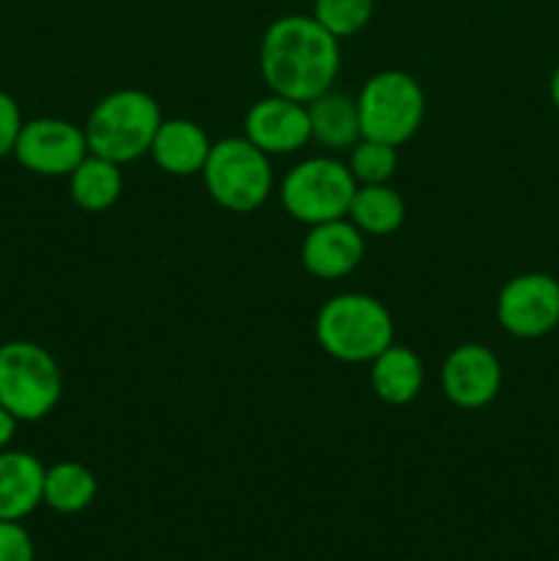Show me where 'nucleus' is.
<instances>
[{"label":"nucleus","instance_id":"7","mask_svg":"<svg viewBox=\"0 0 559 561\" xmlns=\"http://www.w3.org/2000/svg\"><path fill=\"white\" fill-rule=\"evenodd\" d=\"M356 181L349 164L332 157H312L288 170L280 186L283 206L296 222L321 225L349 217Z\"/></svg>","mask_w":559,"mask_h":561},{"label":"nucleus","instance_id":"21","mask_svg":"<svg viewBox=\"0 0 559 561\" xmlns=\"http://www.w3.org/2000/svg\"><path fill=\"white\" fill-rule=\"evenodd\" d=\"M373 9H376V0H316L312 16L334 38H349L370 22Z\"/></svg>","mask_w":559,"mask_h":561},{"label":"nucleus","instance_id":"3","mask_svg":"<svg viewBox=\"0 0 559 561\" xmlns=\"http://www.w3.org/2000/svg\"><path fill=\"white\" fill-rule=\"evenodd\" d=\"M316 340L332 359L362 365L392 345L395 323L376 296L340 294L318 310Z\"/></svg>","mask_w":559,"mask_h":561},{"label":"nucleus","instance_id":"19","mask_svg":"<svg viewBox=\"0 0 559 561\" xmlns=\"http://www.w3.org/2000/svg\"><path fill=\"white\" fill-rule=\"evenodd\" d=\"M99 482L88 466L64 460L44 471V504L60 515H77L93 504Z\"/></svg>","mask_w":559,"mask_h":561},{"label":"nucleus","instance_id":"14","mask_svg":"<svg viewBox=\"0 0 559 561\" xmlns=\"http://www.w3.org/2000/svg\"><path fill=\"white\" fill-rule=\"evenodd\" d=\"M44 471L36 455L0 453V520H22L44 504Z\"/></svg>","mask_w":559,"mask_h":561},{"label":"nucleus","instance_id":"9","mask_svg":"<svg viewBox=\"0 0 559 561\" xmlns=\"http://www.w3.org/2000/svg\"><path fill=\"white\" fill-rule=\"evenodd\" d=\"M497 318L513 337H543L559 323V283L551 274H518L499 290Z\"/></svg>","mask_w":559,"mask_h":561},{"label":"nucleus","instance_id":"20","mask_svg":"<svg viewBox=\"0 0 559 561\" xmlns=\"http://www.w3.org/2000/svg\"><path fill=\"white\" fill-rule=\"evenodd\" d=\"M349 170L356 184H387L398 170V148L389 142L362 137L349 157Z\"/></svg>","mask_w":559,"mask_h":561},{"label":"nucleus","instance_id":"25","mask_svg":"<svg viewBox=\"0 0 559 561\" xmlns=\"http://www.w3.org/2000/svg\"><path fill=\"white\" fill-rule=\"evenodd\" d=\"M551 102H554V107L559 110V64L551 75Z\"/></svg>","mask_w":559,"mask_h":561},{"label":"nucleus","instance_id":"18","mask_svg":"<svg viewBox=\"0 0 559 561\" xmlns=\"http://www.w3.org/2000/svg\"><path fill=\"white\" fill-rule=\"evenodd\" d=\"M349 217L365 236H389L403 225L406 203L392 186L360 184L351 197Z\"/></svg>","mask_w":559,"mask_h":561},{"label":"nucleus","instance_id":"24","mask_svg":"<svg viewBox=\"0 0 559 561\" xmlns=\"http://www.w3.org/2000/svg\"><path fill=\"white\" fill-rule=\"evenodd\" d=\"M14 433H16V420L3 409V405H0V453L9 447L11 438H14Z\"/></svg>","mask_w":559,"mask_h":561},{"label":"nucleus","instance_id":"10","mask_svg":"<svg viewBox=\"0 0 559 561\" xmlns=\"http://www.w3.org/2000/svg\"><path fill=\"white\" fill-rule=\"evenodd\" d=\"M442 389L458 409H486L502 389L499 356L480 343L458 345L442 365Z\"/></svg>","mask_w":559,"mask_h":561},{"label":"nucleus","instance_id":"8","mask_svg":"<svg viewBox=\"0 0 559 561\" xmlns=\"http://www.w3.org/2000/svg\"><path fill=\"white\" fill-rule=\"evenodd\" d=\"M85 131L64 118H33L22 124L14 157L36 175H69L88 157Z\"/></svg>","mask_w":559,"mask_h":561},{"label":"nucleus","instance_id":"15","mask_svg":"<svg viewBox=\"0 0 559 561\" xmlns=\"http://www.w3.org/2000/svg\"><path fill=\"white\" fill-rule=\"evenodd\" d=\"M373 392L389 405H406L422 392L425 370L420 356L406 345H389L370 362Z\"/></svg>","mask_w":559,"mask_h":561},{"label":"nucleus","instance_id":"2","mask_svg":"<svg viewBox=\"0 0 559 561\" xmlns=\"http://www.w3.org/2000/svg\"><path fill=\"white\" fill-rule=\"evenodd\" d=\"M162 121V110L151 93L121 88L99 99L82 131H85L88 151L110 162L126 164L151 153V142Z\"/></svg>","mask_w":559,"mask_h":561},{"label":"nucleus","instance_id":"4","mask_svg":"<svg viewBox=\"0 0 559 561\" xmlns=\"http://www.w3.org/2000/svg\"><path fill=\"white\" fill-rule=\"evenodd\" d=\"M64 376L47 348L27 340L0 345V405L16 422H38L60 403Z\"/></svg>","mask_w":559,"mask_h":561},{"label":"nucleus","instance_id":"22","mask_svg":"<svg viewBox=\"0 0 559 561\" xmlns=\"http://www.w3.org/2000/svg\"><path fill=\"white\" fill-rule=\"evenodd\" d=\"M0 561H36V548L20 520H0Z\"/></svg>","mask_w":559,"mask_h":561},{"label":"nucleus","instance_id":"6","mask_svg":"<svg viewBox=\"0 0 559 561\" xmlns=\"http://www.w3.org/2000/svg\"><path fill=\"white\" fill-rule=\"evenodd\" d=\"M356 110L362 137L398 148L420 131L425 118V93L406 71H378L360 91Z\"/></svg>","mask_w":559,"mask_h":561},{"label":"nucleus","instance_id":"23","mask_svg":"<svg viewBox=\"0 0 559 561\" xmlns=\"http://www.w3.org/2000/svg\"><path fill=\"white\" fill-rule=\"evenodd\" d=\"M22 113H20V104L11 93L0 91V159L11 157L16 146V137L22 131Z\"/></svg>","mask_w":559,"mask_h":561},{"label":"nucleus","instance_id":"11","mask_svg":"<svg viewBox=\"0 0 559 561\" xmlns=\"http://www.w3.org/2000/svg\"><path fill=\"white\" fill-rule=\"evenodd\" d=\"M244 137L263 153H294L312 140L307 104L272 93L244 115Z\"/></svg>","mask_w":559,"mask_h":561},{"label":"nucleus","instance_id":"5","mask_svg":"<svg viewBox=\"0 0 559 561\" xmlns=\"http://www.w3.org/2000/svg\"><path fill=\"white\" fill-rule=\"evenodd\" d=\"M203 184L217 206L233 214L255 211L269 201L274 186L269 153L252 146L247 137H225L212 146Z\"/></svg>","mask_w":559,"mask_h":561},{"label":"nucleus","instance_id":"13","mask_svg":"<svg viewBox=\"0 0 559 561\" xmlns=\"http://www.w3.org/2000/svg\"><path fill=\"white\" fill-rule=\"evenodd\" d=\"M214 142L190 118H170L162 121L157 129V137L151 142V157L168 175H195L203 173L206 159L212 153Z\"/></svg>","mask_w":559,"mask_h":561},{"label":"nucleus","instance_id":"16","mask_svg":"<svg viewBox=\"0 0 559 561\" xmlns=\"http://www.w3.org/2000/svg\"><path fill=\"white\" fill-rule=\"evenodd\" d=\"M307 115H310L312 140L332 151H345V148L351 151L362 140L360 110H356L354 99L343 96V93H321L318 99L307 102Z\"/></svg>","mask_w":559,"mask_h":561},{"label":"nucleus","instance_id":"1","mask_svg":"<svg viewBox=\"0 0 559 561\" xmlns=\"http://www.w3.org/2000/svg\"><path fill=\"white\" fill-rule=\"evenodd\" d=\"M340 71V38L316 16L288 14L266 27L261 42V75L269 91L294 102H312L332 91Z\"/></svg>","mask_w":559,"mask_h":561},{"label":"nucleus","instance_id":"17","mask_svg":"<svg viewBox=\"0 0 559 561\" xmlns=\"http://www.w3.org/2000/svg\"><path fill=\"white\" fill-rule=\"evenodd\" d=\"M124 192V173L118 162L88 153L69 173V195L82 211H107Z\"/></svg>","mask_w":559,"mask_h":561},{"label":"nucleus","instance_id":"12","mask_svg":"<svg viewBox=\"0 0 559 561\" xmlns=\"http://www.w3.org/2000/svg\"><path fill=\"white\" fill-rule=\"evenodd\" d=\"M365 257V233L351 219L312 225L301 241V266L318 279L349 277Z\"/></svg>","mask_w":559,"mask_h":561}]
</instances>
